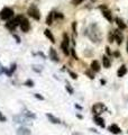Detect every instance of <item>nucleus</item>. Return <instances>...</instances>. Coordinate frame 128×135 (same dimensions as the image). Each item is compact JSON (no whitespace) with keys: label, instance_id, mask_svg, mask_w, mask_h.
Segmentation results:
<instances>
[{"label":"nucleus","instance_id":"obj_1","mask_svg":"<svg viewBox=\"0 0 128 135\" xmlns=\"http://www.w3.org/2000/svg\"><path fill=\"white\" fill-rule=\"evenodd\" d=\"M69 45H70V38H69V36H67L66 33H64L63 34V41H62V43H61V48H62V51H63L64 55H66V56L70 55Z\"/></svg>","mask_w":128,"mask_h":135},{"label":"nucleus","instance_id":"obj_2","mask_svg":"<svg viewBox=\"0 0 128 135\" xmlns=\"http://www.w3.org/2000/svg\"><path fill=\"white\" fill-rule=\"evenodd\" d=\"M24 16H17L16 18L11 19V20H9L8 23H6V27L9 29V30H15L16 29V27L19 25V23H20L21 18H23Z\"/></svg>","mask_w":128,"mask_h":135},{"label":"nucleus","instance_id":"obj_3","mask_svg":"<svg viewBox=\"0 0 128 135\" xmlns=\"http://www.w3.org/2000/svg\"><path fill=\"white\" fill-rule=\"evenodd\" d=\"M13 16V10L11 8H8V7L3 8L2 11L0 13V17H1V19H3V20H9Z\"/></svg>","mask_w":128,"mask_h":135},{"label":"nucleus","instance_id":"obj_4","mask_svg":"<svg viewBox=\"0 0 128 135\" xmlns=\"http://www.w3.org/2000/svg\"><path fill=\"white\" fill-rule=\"evenodd\" d=\"M28 15H29L30 17H33L34 19H36V20H39V18H40V13L36 6L29 7V9H28Z\"/></svg>","mask_w":128,"mask_h":135},{"label":"nucleus","instance_id":"obj_5","mask_svg":"<svg viewBox=\"0 0 128 135\" xmlns=\"http://www.w3.org/2000/svg\"><path fill=\"white\" fill-rule=\"evenodd\" d=\"M19 26H20L21 30H23L24 33H27L30 29L29 21H28V19H27V18H25V17H23V18H21L20 23H19Z\"/></svg>","mask_w":128,"mask_h":135},{"label":"nucleus","instance_id":"obj_6","mask_svg":"<svg viewBox=\"0 0 128 135\" xmlns=\"http://www.w3.org/2000/svg\"><path fill=\"white\" fill-rule=\"evenodd\" d=\"M104 109H106V107H104V105L102 103H98L96 105H93V107H92L93 114H101Z\"/></svg>","mask_w":128,"mask_h":135},{"label":"nucleus","instance_id":"obj_7","mask_svg":"<svg viewBox=\"0 0 128 135\" xmlns=\"http://www.w3.org/2000/svg\"><path fill=\"white\" fill-rule=\"evenodd\" d=\"M114 36H115V41H116V43H117L118 45H120L121 44V43H123V33L120 32L119 29H115V30H114Z\"/></svg>","mask_w":128,"mask_h":135},{"label":"nucleus","instance_id":"obj_8","mask_svg":"<svg viewBox=\"0 0 128 135\" xmlns=\"http://www.w3.org/2000/svg\"><path fill=\"white\" fill-rule=\"evenodd\" d=\"M30 134H32V132H30L29 128H27V127L21 126L17 130V135H30Z\"/></svg>","mask_w":128,"mask_h":135},{"label":"nucleus","instance_id":"obj_9","mask_svg":"<svg viewBox=\"0 0 128 135\" xmlns=\"http://www.w3.org/2000/svg\"><path fill=\"white\" fill-rule=\"evenodd\" d=\"M93 120H94V123H96L97 125H99V126L101 127V128H104V127H106V124H104V120H103V118H102V117H100V116H94Z\"/></svg>","mask_w":128,"mask_h":135},{"label":"nucleus","instance_id":"obj_10","mask_svg":"<svg viewBox=\"0 0 128 135\" xmlns=\"http://www.w3.org/2000/svg\"><path fill=\"white\" fill-rule=\"evenodd\" d=\"M50 58L51 60H53L54 62H59V56H57V52L54 50L53 47L50 48Z\"/></svg>","mask_w":128,"mask_h":135},{"label":"nucleus","instance_id":"obj_11","mask_svg":"<svg viewBox=\"0 0 128 135\" xmlns=\"http://www.w3.org/2000/svg\"><path fill=\"white\" fill-rule=\"evenodd\" d=\"M109 131L111 133H114V134H119L120 132H121V130H120V127L118 126L117 124H111L109 126Z\"/></svg>","mask_w":128,"mask_h":135},{"label":"nucleus","instance_id":"obj_12","mask_svg":"<svg viewBox=\"0 0 128 135\" xmlns=\"http://www.w3.org/2000/svg\"><path fill=\"white\" fill-rule=\"evenodd\" d=\"M126 73H127V68H126L125 65H121L117 71V77L118 78H123Z\"/></svg>","mask_w":128,"mask_h":135},{"label":"nucleus","instance_id":"obj_13","mask_svg":"<svg viewBox=\"0 0 128 135\" xmlns=\"http://www.w3.org/2000/svg\"><path fill=\"white\" fill-rule=\"evenodd\" d=\"M91 70L93 72H99L100 71V64H99V62L97 61V60H94V61L91 62Z\"/></svg>","mask_w":128,"mask_h":135},{"label":"nucleus","instance_id":"obj_14","mask_svg":"<svg viewBox=\"0 0 128 135\" xmlns=\"http://www.w3.org/2000/svg\"><path fill=\"white\" fill-rule=\"evenodd\" d=\"M46 117H47V118L50 119L53 124H60V123H61V119H59L57 117H55L54 115H52V114H46Z\"/></svg>","mask_w":128,"mask_h":135},{"label":"nucleus","instance_id":"obj_15","mask_svg":"<svg viewBox=\"0 0 128 135\" xmlns=\"http://www.w3.org/2000/svg\"><path fill=\"white\" fill-rule=\"evenodd\" d=\"M102 63H103V66L106 69H109L110 66H111V61H110V59L108 56H104L102 58Z\"/></svg>","mask_w":128,"mask_h":135},{"label":"nucleus","instance_id":"obj_16","mask_svg":"<svg viewBox=\"0 0 128 135\" xmlns=\"http://www.w3.org/2000/svg\"><path fill=\"white\" fill-rule=\"evenodd\" d=\"M102 15H103V17H104V18H106L108 21H110V23H111V21H112V16H111V13H110L109 10H106V9H104V10L102 11Z\"/></svg>","mask_w":128,"mask_h":135},{"label":"nucleus","instance_id":"obj_17","mask_svg":"<svg viewBox=\"0 0 128 135\" xmlns=\"http://www.w3.org/2000/svg\"><path fill=\"white\" fill-rule=\"evenodd\" d=\"M116 23H117V26L119 29H125L126 28V24L124 23V20L121 18H116Z\"/></svg>","mask_w":128,"mask_h":135},{"label":"nucleus","instance_id":"obj_18","mask_svg":"<svg viewBox=\"0 0 128 135\" xmlns=\"http://www.w3.org/2000/svg\"><path fill=\"white\" fill-rule=\"evenodd\" d=\"M44 33H45V36L47 37V38L51 41L52 43H55V38H54L53 34L51 33V30H50V29H45V32H44Z\"/></svg>","mask_w":128,"mask_h":135},{"label":"nucleus","instance_id":"obj_19","mask_svg":"<svg viewBox=\"0 0 128 135\" xmlns=\"http://www.w3.org/2000/svg\"><path fill=\"white\" fill-rule=\"evenodd\" d=\"M53 17H54V13H50V14H48L47 18H46V24L51 25L52 23H53Z\"/></svg>","mask_w":128,"mask_h":135},{"label":"nucleus","instance_id":"obj_20","mask_svg":"<svg viewBox=\"0 0 128 135\" xmlns=\"http://www.w3.org/2000/svg\"><path fill=\"white\" fill-rule=\"evenodd\" d=\"M94 73H96V72H93L91 69L85 71V74H87V75H89V78H90V79H94Z\"/></svg>","mask_w":128,"mask_h":135},{"label":"nucleus","instance_id":"obj_21","mask_svg":"<svg viewBox=\"0 0 128 135\" xmlns=\"http://www.w3.org/2000/svg\"><path fill=\"white\" fill-rule=\"evenodd\" d=\"M65 89L70 92V95H73V92H74V90H73V88L71 87V85H66L65 86Z\"/></svg>","mask_w":128,"mask_h":135},{"label":"nucleus","instance_id":"obj_22","mask_svg":"<svg viewBox=\"0 0 128 135\" xmlns=\"http://www.w3.org/2000/svg\"><path fill=\"white\" fill-rule=\"evenodd\" d=\"M25 86H27V87H34V81L28 79L27 81H25Z\"/></svg>","mask_w":128,"mask_h":135},{"label":"nucleus","instance_id":"obj_23","mask_svg":"<svg viewBox=\"0 0 128 135\" xmlns=\"http://www.w3.org/2000/svg\"><path fill=\"white\" fill-rule=\"evenodd\" d=\"M83 1H84V0H72V1H71V3H72L73 6H77V5H81Z\"/></svg>","mask_w":128,"mask_h":135},{"label":"nucleus","instance_id":"obj_24","mask_svg":"<svg viewBox=\"0 0 128 135\" xmlns=\"http://www.w3.org/2000/svg\"><path fill=\"white\" fill-rule=\"evenodd\" d=\"M69 74L70 75H71V77H72V79H77V73H74V72L73 71H71V70H69Z\"/></svg>","mask_w":128,"mask_h":135},{"label":"nucleus","instance_id":"obj_25","mask_svg":"<svg viewBox=\"0 0 128 135\" xmlns=\"http://www.w3.org/2000/svg\"><path fill=\"white\" fill-rule=\"evenodd\" d=\"M108 40H109L110 43H112L114 41H115V36H114V33H112V32L109 34V36H108Z\"/></svg>","mask_w":128,"mask_h":135},{"label":"nucleus","instance_id":"obj_26","mask_svg":"<svg viewBox=\"0 0 128 135\" xmlns=\"http://www.w3.org/2000/svg\"><path fill=\"white\" fill-rule=\"evenodd\" d=\"M15 70H16V64H13V65H11L10 71L8 72V75H11V74H13V72L15 71Z\"/></svg>","mask_w":128,"mask_h":135},{"label":"nucleus","instance_id":"obj_27","mask_svg":"<svg viewBox=\"0 0 128 135\" xmlns=\"http://www.w3.org/2000/svg\"><path fill=\"white\" fill-rule=\"evenodd\" d=\"M34 96L38 99V100H44V97H43V96H40V95H38V93H35Z\"/></svg>","mask_w":128,"mask_h":135},{"label":"nucleus","instance_id":"obj_28","mask_svg":"<svg viewBox=\"0 0 128 135\" xmlns=\"http://www.w3.org/2000/svg\"><path fill=\"white\" fill-rule=\"evenodd\" d=\"M54 16H55V18H63V15H62V14H59V13L54 14Z\"/></svg>","mask_w":128,"mask_h":135},{"label":"nucleus","instance_id":"obj_29","mask_svg":"<svg viewBox=\"0 0 128 135\" xmlns=\"http://www.w3.org/2000/svg\"><path fill=\"white\" fill-rule=\"evenodd\" d=\"M0 122H6V117L2 116V114H1V111H0Z\"/></svg>","mask_w":128,"mask_h":135},{"label":"nucleus","instance_id":"obj_30","mask_svg":"<svg viewBox=\"0 0 128 135\" xmlns=\"http://www.w3.org/2000/svg\"><path fill=\"white\" fill-rule=\"evenodd\" d=\"M71 53H72V55L74 56V59H75V60H77V54H75L74 48H71Z\"/></svg>","mask_w":128,"mask_h":135},{"label":"nucleus","instance_id":"obj_31","mask_svg":"<svg viewBox=\"0 0 128 135\" xmlns=\"http://www.w3.org/2000/svg\"><path fill=\"white\" fill-rule=\"evenodd\" d=\"M26 116H27V117H29V118H36V116H35L34 114H29V111H28V113L26 114Z\"/></svg>","mask_w":128,"mask_h":135},{"label":"nucleus","instance_id":"obj_32","mask_svg":"<svg viewBox=\"0 0 128 135\" xmlns=\"http://www.w3.org/2000/svg\"><path fill=\"white\" fill-rule=\"evenodd\" d=\"M106 50H107V53H108V54H111V52H110V48H109V47H107Z\"/></svg>","mask_w":128,"mask_h":135},{"label":"nucleus","instance_id":"obj_33","mask_svg":"<svg viewBox=\"0 0 128 135\" xmlns=\"http://www.w3.org/2000/svg\"><path fill=\"white\" fill-rule=\"evenodd\" d=\"M75 107H77V109H82V107H81L80 105H77H77H75Z\"/></svg>","mask_w":128,"mask_h":135},{"label":"nucleus","instance_id":"obj_34","mask_svg":"<svg viewBox=\"0 0 128 135\" xmlns=\"http://www.w3.org/2000/svg\"><path fill=\"white\" fill-rule=\"evenodd\" d=\"M72 135H82V134H81V133H73Z\"/></svg>","mask_w":128,"mask_h":135},{"label":"nucleus","instance_id":"obj_35","mask_svg":"<svg viewBox=\"0 0 128 135\" xmlns=\"http://www.w3.org/2000/svg\"><path fill=\"white\" fill-rule=\"evenodd\" d=\"M126 50H127V53H128V41H127V46H126Z\"/></svg>","mask_w":128,"mask_h":135},{"label":"nucleus","instance_id":"obj_36","mask_svg":"<svg viewBox=\"0 0 128 135\" xmlns=\"http://www.w3.org/2000/svg\"><path fill=\"white\" fill-rule=\"evenodd\" d=\"M1 72H2V71H1V70H0V74H1Z\"/></svg>","mask_w":128,"mask_h":135}]
</instances>
